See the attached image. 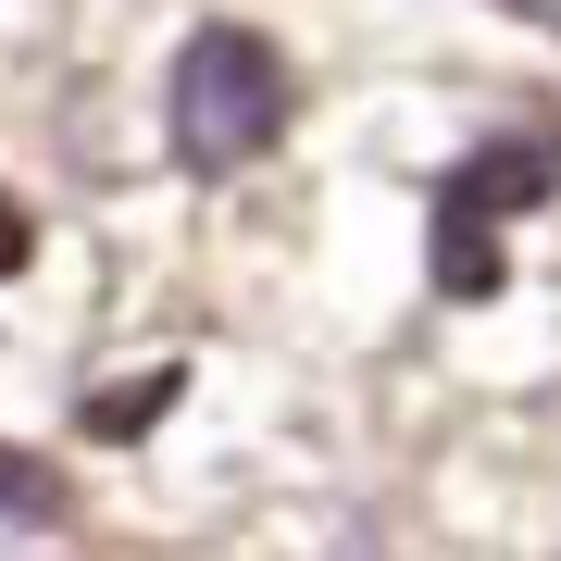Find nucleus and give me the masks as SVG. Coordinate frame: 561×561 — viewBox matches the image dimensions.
<instances>
[{"instance_id":"f257e3e1","label":"nucleus","mask_w":561,"mask_h":561,"mask_svg":"<svg viewBox=\"0 0 561 561\" xmlns=\"http://www.w3.org/2000/svg\"><path fill=\"white\" fill-rule=\"evenodd\" d=\"M287 50L262 38V25L238 13H213V25H187L175 38V76H162V138H175L187 175H250L262 150L287 138Z\"/></svg>"},{"instance_id":"f03ea898","label":"nucleus","mask_w":561,"mask_h":561,"mask_svg":"<svg viewBox=\"0 0 561 561\" xmlns=\"http://www.w3.org/2000/svg\"><path fill=\"white\" fill-rule=\"evenodd\" d=\"M561 187V138L549 125H500L486 150H461L437 175V225H424V275H437V300H500L512 287V213H537Z\"/></svg>"},{"instance_id":"7ed1b4c3","label":"nucleus","mask_w":561,"mask_h":561,"mask_svg":"<svg viewBox=\"0 0 561 561\" xmlns=\"http://www.w3.org/2000/svg\"><path fill=\"white\" fill-rule=\"evenodd\" d=\"M175 400H187V362H150V375H125V387H101V400H88L76 424H88V437H113V449H125V437H150V424L175 412Z\"/></svg>"},{"instance_id":"20e7f679","label":"nucleus","mask_w":561,"mask_h":561,"mask_svg":"<svg viewBox=\"0 0 561 561\" xmlns=\"http://www.w3.org/2000/svg\"><path fill=\"white\" fill-rule=\"evenodd\" d=\"M0 512H13V524H50V512H62V474H50V461H13V449H0Z\"/></svg>"},{"instance_id":"39448f33","label":"nucleus","mask_w":561,"mask_h":561,"mask_svg":"<svg viewBox=\"0 0 561 561\" xmlns=\"http://www.w3.org/2000/svg\"><path fill=\"white\" fill-rule=\"evenodd\" d=\"M25 262H38V213L0 187V275H25Z\"/></svg>"},{"instance_id":"423d86ee","label":"nucleus","mask_w":561,"mask_h":561,"mask_svg":"<svg viewBox=\"0 0 561 561\" xmlns=\"http://www.w3.org/2000/svg\"><path fill=\"white\" fill-rule=\"evenodd\" d=\"M524 13H561V0H524Z\"/></svg>"}]
</instances>
